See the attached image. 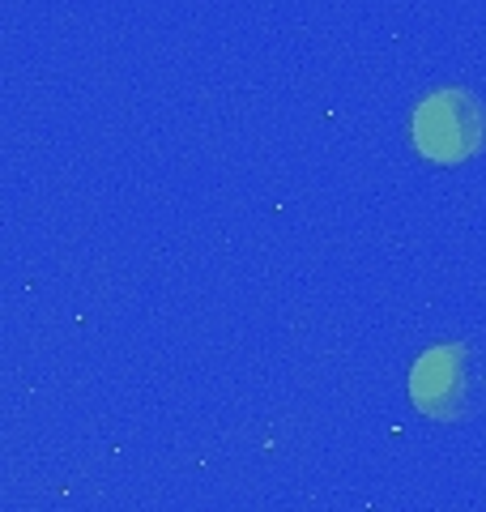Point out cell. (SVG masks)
Returning <instances> with one entry per match:
<instances>
[{
  "instance_id": "cell-1",
  "label": "cell",
  "mask_w": 486,
  "mask_h": 512,
  "mask_svg": "<svg viewBox=\"0 0 486 512\" xmlns=\"http://www.w3.org/2000/svg\"><path fill=\"white\" fill-rule=\"evenodd\" d=\"M486 116L474 94L465 90H440L414 111V146L435 163H461L482 146Z\"/></svg>"
},
{
  "instance_id": "cell-2",
  "label": "cell",
  "mask_w": 486,
  "mask_h": 512,
  "mask_svg": "<svg viewBox=\"0 0 486 512\" xmlns=\"http://www.w3.org/2000/svg\"><path fill=\"white\" fill-rule=\"evenodd\" d=\"M414 402L431 410V414H452L461 402V389H465V363H461V350L452 346H435L423 355V363L414 367Z\"/></svg>"
}]
</instances>
